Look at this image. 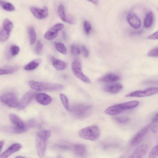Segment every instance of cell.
I'll use <instances>...</instances> for the list:
<instances>
[{"label": "cell", "mask_w": 158, "mask_h": 158, "mask_svg": "<svg viewBox=\"0 0 158 158\" xmlns=\"http://www.w3.org/2000/svg\"><path fill=\"white\" fill-rule=\"evenodd\" d=\"M58 34V32H55L49 30L46 32L44 37L46 40H51L55 39Z\"/></svg>", "instance_id": "83f0119b"}, {"label": "cell", "mask_w": 158, "mask_h": 158, "mask_svg": "<svg viewBox=\"0 0 158 158\" xmlns=\"http://www.w3.org/2000/svg\"><path fill=\"white\" fill-rule=\"evenodd\" d=\"M71 52L73 55H78L81 53L80 49L76 46L73 45L71 46Z\"/></svg>", "instance_id": "74e56055"}, {"label": "cell", "mask_w": 158, "mask_h": 158, "mask_svg": "<svg viewBox=\"0 0 158 158\" xmlns=\"http://www.w3.org/2000/svg\"><path fill=\"white\" fill-rule=\"evenodd\" d=\"M158 156V143L155 145L150 151L148 157L154 158Z\"/></svg>", "instance_id": "1f68e13d"}, {"label": "cell", "mask_w": 158, "mask_h": 158, "mask_svg": "<svg viewBox=\"0 0 158 158\" xmlns=\"http://www.w3.org/2000/svg\"><path fill=\"white\" fill-rule=\"evenodd\" d=\"M56 49L59 52L64 54L67 53V49L65 46L60 42L57 43L56 44Z\"/></svg>", "instance_id": "f546056e"}, {"label": "cell", "mask_w": 158, "mask_h": 158, "mask_svg": "<svg viewBox=\"0 0 158 158\" xmlns=\"http://www.w3.org/2000/svg\"><path fill=\"white\" fill-rule=\"evenodd\" d=\"M84 28L85 34L87 35H89L91 29V27L88 21L85 20L84 22Z\"/></svg>", "instance_id": "d590c367"}, {"label": "cell", "mask_w": 158, "mask_h": 158, "mask_svg": "<svg viewBox=\"0 0 158 158\" xmlns=\"http://www.w3.org/2000/svg\"><path fill=\"white\" fill-rule=\"evenodd\" d=\"M64 27V26L63 24L58 23L54 25L49 30L55 32H58L59 31L62 29Z\"/></svg>", "instance_id": "8d00e7d4"}, {"label": "cell", "mask_w": 158, "mask_h": 158, "mask_svg": "<svg viewBox=\"0 0 158 158\" xmlns=\"http://www.w3.org/2000/svg\"><path fill=\"white\" fill-rule=\"evenodd\" d=\"M122 89V86L120 84H115L105 87L104 90L108 93L116 94L118 93Z\"/></svg>", "instance_id": "ffe728a7"}, {"label": "cell", "mask_w": 158, "mask_h": 158, "mask_svg": "<svg viewBox=\"0 0 158 158\" xmlns=\"http://www.w3.org/2000/svg\"><path fill=\"white\" fill-rule=\"evenodd\" d=\"M17 66H6L0 68V75H1L12 74L16 72L18 69Z\"/></svg>", "instance_id": "ac0fdd59"}, {"label": "cell", "mask_w": 158, "mask_h": 158, "mask_svg": "<svg viewBox=\"0 0 158 158\" xmlns=\"http://www.w3.org/2000/svg\"><path fill=\"white\" fill-rule=\"evenodd\" d=\"M48 139L38 132L37 133L36 145L38 155L40 157H43L45 154L46 148V142Z\"/></svg>", "instance_id": "5b68a950"}, {"label": "cell", "mask_w": 158, "mask_h": 158, "mask_svg": "<svg viewBox=\"0 0 158 158\" xmlns=\"http://www.w3.org/2000/svg\"><path fill=\"white\" fill-rule=\"evenodd\" d=\"M82 49L84 56L86 58L88 57L89 55V52L88 49L84 46L82 47Z\"/></svg>", "instance_id": "60d3db41"}, {"label": "cell", "mask_w": 158, "mask_h": 158, "mask_svg": "<svg viewBox=\"0 0 158 158\" xmlns=\"http://www.w3.org/2000/svg\"><path fill=\"white\" fill-rule=\"evenodd\" d=\"M151 126V124L148 125L135 134L131 140V145L134 146L140 143L148 132Z\"/></svg>", "instance_id": "9c48e42d"}, {"label": "cell", "mask_w": 158, "mask_h": 158, "mask_svg": "<svg viewBox=\"0 0 158 158\" xmlns=\"http://www.w3.org/2000/svg\"><path fill=\"white\" fill-rule=\"evenodd\" d=\"M28 84L33 89L39 91H59L64 88V85L60 84L34 81H29Z\"/></svg>", "instance_id": "6da1fadb"}, {"label": "cell", "mask_w": 158, "mask_h": 158, "mask_svg": "<svg viewBox=\"0 0 158 158\" xmlns=\"http://www.w3.org/2000/svg\"><path fill=\"white\" fill-rule=\"evenodd\" d=\"M58 14L60 19L63 21L70 24H73L75 23V19L72 17L66 15L64 7L62 5L58 7Z\"/></svg>", "instance_id": "5bb4252c"}, {"label": "cell", "mask_w": 158, "mask_h": 158, "mask_svg": "<svg viewBox=\"0 0 158 158\" xmlns=\"http://www.w3.org/2000/svg\"><path fill=\"white\" fill-rule=\"evenodd\" d=\"M148 147L146 144H142L138 147L130 155L131 158H141L143 157L147 153Z\"/></svg>", "instance_id": "8fae6325"}, {"label": "cell", "mask_w": 158, "mask_h": 158, "mask_svg": "<svg viewBox=\"0 0 158 158\" xmlns=\"http://www.w3.org/2000/svg\"><path fill=\"white\" fill-rule=\"evenodd\" d=\"M36 95V93L32 91H28L25 93L19 102L18 109L22 110L26 107L31 102Z\"/></svg>", "instance_id": "ba28073f"}, {"label": "cell", "mask_w": 158, "mask_h": 158, "mask_svg": "<svg viewBox=\"0 0 158 158\" xmlns=\"http://www.w3.org/2000/svg\"><path fill=\"white\" fill-rule=\"evenodd\" d=\"M120 77L115 74L109 73L101 77L98 80L100 82H112L119 80Z\"/></svg>", "instance_id": "e0dca14e"}, {"label": "cell", "mask_w": 158, "mask_h": 158, "mask_svg": "<svg viewBox=\"0 0 158 158\" xmlns=\"http://www.w3.org/2000/svg\"><path fill=\"white\" fill-rule=\"evenodd\" d=\"M25 157L22 156H17L15 157V158H25Z\"/></svg>", "instance_id": "bcb514c9"}, {"label": "cell", "mask_w": 158, "mask_h": 158, "mask_svg": "<svg viewBox=\"0 0 158 158\" xmlns=\"http://www.w3.org/2000/svg\"><path fill=\"white\" fill-rule=\"evenodd\" d=\"M41 62L40 59H36L29 63L24 67L26 70L31 71L36 69Z\"/></svg>", "instance_id": "7402d4cb"}, {"label": "cell", "mask_w": 158, "mask_h": 158, "mask_svg": "<svg viewBox=\"0 0 158 158\" xmlns=\"http://www.w3.org/2000/svg\"><path fill=\"white\" fill-rule=\"evenodd\" d=\"M73 150L75 154L78 156H83L86 152L85 145L81 144H77L73 146Z\"/></svg>", "instance_id": "d6986e66"}, {"label": "cell", "mask_w": 158, "mask_h": 158, "mask_svg": "<svg viewBox=\"0 0 158 158\" xmlns=\"http://www.w3.org/2000/svg\"><path fill=\"white\" fill-rule=\"evenodd\" d=\"M157 11H158V8H157Z\"/></svg>", "instance_id": "7dc6e473"}, {"label": "cell", "mask_w": 158, "mask_h": 158, "mask_svg": "<svg viewBox=\"0 0 158 158\" xmlns=\"http://www.w3.org/2000/svg\"><path fill=\"white\" fill-rule=\"evenodd\" d=\"M148 56L151 57H158V47L150 50L148 53Z\"/></svg>", "instance_id": "f35d334b"}, {"label": "cell", "mask_w": 158, "mask_h": 158, "mask_svg": "<svg viewBox=\"0 0 158 158\" xmlns=\"http://www.w3.org/2000/svg\"><path fill=\"white\" fill-rule=\"evenodd\" d=\"M60 98L64 107L67 110H69L70 108L67 97L64 94H60Z\"/></svg>", "instance_id": "4dcf8cb0"}, {"label": "cell", "mask_w": 158, "mask_h": 158, "mask_svg": "<svg viewBox=\"0 0 158 158\" xmlns=\"http://www.w3.org/2000/svg\"><path fill=\"white\" fill-rule=\"evenodd\" d=\"M22 147V146L20 143H14L1 154L0 158H6L8 157L14 152L19 151Z\"/></svg>", "instance_id": "4fadbf2b"}, {"label": "cell", "mask_w": 158, "mask_h": 158, "mask_svg": "<svg viewBox=\"0 0 158 158\" xmlns=\"http://www.w3.org/2000/svg\"><path fill=\"white\" fill-rule=\"evenodd\" d=\"M94 4L97 5L98 3V0H87Z\"/></svg>", "instance_id": "ee69618b"}, {"label": "cell", "mask_w": 158, "mask_h": 158, "mask_svg": "<svg viewBox=\"0 0 158 158\" xmlns=\"http://www.w3.org/2000/svg\"><path fill=\"white\" fill-rule=\"evenodd\" d=\"M72 69L74 74L77 78L85 83H90L89 79L83 74L81 69V64L79 61L75 60L73 62Z\"/></svg>", "instance_id": "52a82bcc"}, {"label": "cell", "mask_w": 158, "mask_h": 158, "mask_svg": "<svg viewBox=\"0 0 158 158\" xmlns=\"http://www.w3.org/2000/svg\"><path fill=\"white\" fill-rule=\"evenodd\" d=\"M28 33L29 36L30 44L33 45L35 43L36 40V33L34 28L30 26L28 28Z\"/></svg>", "instance_id": "d4e9b609"}, {"label": "cell", "mask_w": 158, "mask_h": 158, "mask_svg": "<svg viewBox=\"0 0 158 158\" xmlns=\"http://www.w3.org/2000/svg\"><path fill=\"white\" fill-rule=\"evenodd\" d=\"M30 10L34 16L39 19H44L48 15V9L46 6H44L41 9L32 7L30 8Z\"/></svg>", "instance_id": "30bf717a"}, {"label": "cell", "mask_w": 158, "mask_h": 158, "mask_svg": "<svg viewBox=\"0 0 158 158\" xmlns=\"http://www.w3.org/2000/svg\"><path fill=\"white\" fill-rule=\"evenodd\" d=\"M152 123H156L158 122V113L155 114L152 119Z\"/></svg>", "instance_id": "b9f144b4"}, {"label": "cell", "mask_w": 158, "mask_h": 158, "mask_svg": "<svg viewBox=\"0 0 158 158\" xmlns=\"http://www.w3.org/2000/svg\"><path fill=\"white\" fill-rule=\"evenodd\" d=\"M70 110L76 117L82 118L88 116L90 114L92 110V106L87 104L78 103L73 105Z\"/></svg>", "instance_id": "3957f363"}, {"label": "cell", "mask_w": 158, "mask_h": 158, "mask_svg": "<svg viewBox=\"0 0 158 158\" xmlns=\"http://www.w3.org/2000/svg\"><path fill=\"white\" fill-rule=\"evenodd\" d=\"M43 46V44L41 41L38 40L36 43L35 50L37 54L40 55L41 54Z\"/></svg>", "instance_id": "d6a6232c"}, {"label": "cell", "mask_w": 158, "mask_h": 158, "mask_svg": "<svg viewBox=\"0 0 158 158\" xmlns=\"http://www.w3.org/2000/svg\"><path fill=\"white\" fill-rule=\"evenodd\" d=\"M152 132L154 133H156L158 132V125L154 126L152 128Z\"/></svg>", "instance_id": "7bdbcfd3"}, {"label": "cell", "mask_w": 158, "mask_h": 158, "mask_svg": "<svg viewBox=\"0 0 158 158\" xmlns=\"http://www.w3.org/2000/svg\"><path fill=\"white\" fill-rule=\"evenodd\" d=\"M11 32L2 27L0 31V40L3 42L6 41L9 38Z\"/></svg>", "instance_id": "484cf974"}, {"label": "cell", "mask_w": 158, "mask_h": 158, "mask_svg": "<svg viewBox=\"0 0 158 158\" xmlns=\"http://www.w3.org/2000/svg\"><path fill=\"white\" fill-rule=\"evenodd\" d=\"M153 20V14L152 11H149L146 15L143 21V25L146 28L149 27L152 25Z\"/></svg>", "instance_id": "603a6c76"}, {"label": "cell", "mask_w": 158, "mask_h": 158, "mask_svg": "<svg viewBox=\"0 0 158 158\" xmlns=\"http://www.w3.org/2000/svg\"><path fill=\"white\" fill-rule=\"evenodd\" d=\"M147 38L148 39L150 40H155L158 39V31L148 36L147 37Z\"/></svg>", "instance_id": "ab89813d"}, {"label": "cell", "mask_w": 158, "mask_h": 158, "mask_svg": "<svg viewBox=\"0 0 158 158\" xmlns=\"http://www.w3.org/2000/svg\"><path fill=\"white\" fill-rule=\"evenodd\" d=\"M127 18L128 22L132 27L135 29H138L140 27L141 21L135 14L133 12L129 13Z\"/></svg>", "instance_id": "7c38bea8"}, {"label": "cell", "mask_w": 158, "mask_h": 158, "mask_svg": "<svg viewBox=\"0 0 158 158\" xmlns=\"http://www.w3.org/2000/svg\"><path fill=\"white\" fill-rule=\"evenodd\" d=\"M4 144V142L3 140H1L0 142V151H1L3 145Z\"/></svg>", "instance_id": "f6af8a7d"}, {"label": "cell", "mask_w": 158, "mask_h": 158, "mask_svg": "<svg viewBox=\"0 0 158 158\" xmlns=\"http://www.w3.org/2000/svg\"><path fill=\"white\" fill-rule=\"evenodd\" d=\"M10 53L12 56H15L18 54L20 51L19 47L16 45H12L10 48Z\"/></svg>", "instance_id": "e575fe53"}, {"label": "cell", "mask_w": 158, "mask_h": 158, "mask_svg": "<svg viewBox=\"0 0 158 158\" xmlns=\"http://www.w3.org/2000/svg\"><path fill=\"white\" fill-rule=\"evenodd\" d=\"M139 103L138 101L134 100L118 104V105L120 110L123 112L126 110L132 109L136 107L139 105Z\"/></svg>", "instance_id": "2e32d148"}, {"label": "cell", "mask_w": 158, "mask_h": 158, "mask_svg": "<svg viewBox=\"0 0 158 158\" xmlns=\"http://www.w3.org/2000/svg\"><path fill=\"white\" fill-rule=\"evenodd\" d=\"M52 64L54 68L57 70H62L66 68V64L65 62L59 59L53 60Z\"/></svg>", "instance_id": "cb8c5ba5"}, {"label": "cell", "mask_w": 158, "mask_h": 158, "mask_svg": "<svg viewBox=\"0 0 158 158\" xmlns=\"http://www.w3.org/2000/svg\"><path fill=\"white\" fill-rule=\"evenodd\" d=\"M114 119L117 122L121 124L127 123L130 120L129 118L127 117H115Z\"/></svg>", "instance_id": "836d02e7"}, {"label": "cell", "mask_w": 158, "mask_h": 158, "mask_svg": "<svg viewBox=\"0 0 158 158\" xmlns=\"http://www.w3.org/2000/svg\"><path fill=\"white\" fill-rule=\"evenodd\" d=\"M0 5L2 8L7 11H13L15 10L14 6L10 3L0 0Z\"/></svg>", "instance_id": "4316f807"}, {"label": "cell", "mask_w": 158, "mask_h": 158, "mask_svg": "<svg viewBox=\"0 0 158 158\" xmlns=\"http://www.w3.org/2000/svg\"><path fill=\"white\" fill-rule=\"evenodd\" d=\"M158 93V87H150L144 90H138L131 92L127 94L125 97H143L151 96Z\"/></svg>", "instance_id": "8992f818"}, {"label": "cell", "mask_w": 158, "mask_h": 158, "mask_svg": "<svg viewBox=\"0 0 158 158\" xmlns=\"http://www.w3.org/2000/svg\"><path fill=\"white\" fill-rule=\"evenodd\" d=\"M2 27L11 32L13 27V23L8 19H6L3 21Z\"/></svg>", "instance_id": "f1b7e54d"}, {"label": "cell", "mask_w": 158, "mask_h": 158, "mask_svg": "<svg viewBox=\"0 0 158 158\" xmlns=\"http://www.w3.org/2000/svg\"><path fill=\"white\" fill-rule=\"evenodd\" d=\"M78 134L79 136L83 139L95 141L99 136L100 131L97 126L92 125L82 129Z\"/></svg>", "instance_id": "7a4b0ae2"}, {"label": "cell", "mask_w": 158, "mask_h": 158, "mask_svg": "<svg viewBox=\"0 0 158 158\" xmlns=\"http://www.w3.org/2000/svg\"><path fill=\"white\" fill-rule=\"evenodd\" d=\"M35 98L38 102L44 105H48L52 101V99L50 96L44 93L36 94Z\"/></svg>", "instance_id": "9a60e30c"}, {"label": "cell", "mask_w": 158, "mask_h": 158, "mask_svg": "<svg viewBox=\"0 0 158 158\" xmlns=\"http://www.w3.org/2000/svg\"><path fill=\"white\" fill-rule=\"evenodd\" d=\"M0 100L4 104L11 108L18 107L19 103L17 95L12 92L2 95L0 97Z\"/></svg>", "instance_id": "277c9868"}, {"label": "cell", "mask_w": 158, "mask_h": 158, "mask_svg": "<svg viewBox=\"0 0 158 158\" xmlns=\"http://www.w3.org/2000/svg\"><path fill=\"white\" fill-rule=\"evenodd\" d=\"M1 130L5 132L14 134H20L25 132L24 130L15 126L2 127L1 128Z\"/></svg>", "instance_id": "44dd1931"}]
</instances>
